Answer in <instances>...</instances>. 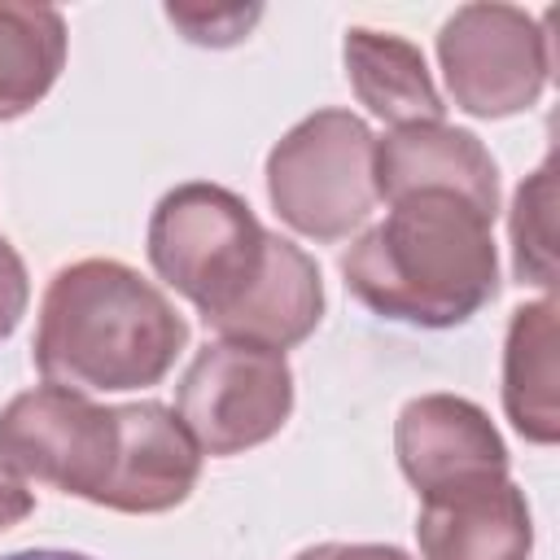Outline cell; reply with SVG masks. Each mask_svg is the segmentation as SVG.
Listing matches in <instances>:
<instances>
[{"label":"cell","instance_id":"cell-11","mask_svg":"<svg viewBox=\"0 0 560 560\" xmlns=\"http://www.w3.org/2000/svg\"><path fill=\"white\" fill-rule=\"evenodd\" d=\"M416 542L424 560H529L534 516L512 477L472 481L420 499Z\"/></svg>","mask_w":560,"mask_h":560},{"label":"cell","instance_id":"cell-1","mask_svg":"<svg viewBox=\"0 0 560 560\" xmlns=\"http://www.w3.org/2000/svg\"><path fill=\"white\" fill-rule=\"evenodd\" d=\"M490 223L451 192L389 201V214L341 254L346 289L381 319L455 328L499 293Z\"/></svg>","mask_w":560,"mask_h":560},{"label":"cell","instance_id":"cell-13","mask_svg":"<svg viewBox=\"0 0 560 560\" xmlns=\"http://www.w3.org/2000/svg\"><path fill=\"white\" fill-rule=\"evenodd\" d=\"M556 350H560L556 298L547 293L538 302L516 306L508 319V341H503V411L512 429L534 446H551L560 438Z\"/></svg>","mask_w":560,"mask_h":560},{"label":"cell","instance_id":"cell-3","mask_svg":"<svg viewBox=\"0 0 560 560\" xmlns=\"http://www.w3.org/2000/svg\"><path fill=\"white\" fill-rule=\"evenodd\" d=\"M276 232L228 188L192 179L171 188L149 219V262L210 328H219L262 280Z\"/></svg>","mask_w":560,"mask_h":560},{"label":"cell","instance_id":"cell-5","mask_svg":"<svg viewBox=\"0 0 560 560\" xmlns=\"http://www.w3.org/2000/svg\"><path fill=\"white\" fill-rule=\"evenodd\" d=\"M551 13L538 22L516 4H464L438 31L451 101L472 118L525 114L551 79Z\"/></svg>","mask_w":560,"mask_h":560},{"label":"cell","instance_id":"cell-10","mask_svg":"<svg viewBox=\"0 0 560 560\" xmlns=\"http://www.w3.org/2000/svg\"><path fill=\"white\" fill-rule=\"evenodd\" d=\"M372 175H376V197L402 201L411 192H451L494 219L499 210V166L490 149L446 122H416V127H394L385 140H376L372 153Z\"/></svg>","mask_w":560,"mask_h":560},{"label":"cell","instance_id":"cell-16","mask_svg":"<svg viewBox=\"0 0 560 560\" xmlns=\"http://www.w3.org/2000/svg\"><path fill=\"white\" fill-rule=\"evenodd\" d=\"M556 166L551 158L512 197V271L521 284L551 293L556 284Z\"/></svg>","mask_w":560,"mask_h":560},{"label":"cell","instance_id":"cell-7","mask_svg":"<svg viewBox=\"0 0 560 560\" xmlns=\"http://www.w3.org/2000/svg\"><path fill=\"white\" fill-rule=\"evenodd\" d=\"M118 451L114 407L61 385H35L0 411V468L22 481L96 499Z\"/></svg>","mask_w":560,"mask_h":560},{"label":"cell","instance_id":"cell-19","mask_svg":"<svg viewBox=\"0 0 560 560\" xmlns=\"http://www.w3.org/2000/svg\"><path fill=\"white\" fill-rule=\"evenodd\" d=\"M293 560H411V556L389 542H319L298 551Z\"/></svg>","mask_w":560,"mask_h":560},{"label":"cell","instance_id":"cell-12","mask_svg":"<svg viewBox=\"0 0 560 560\" xmlns=\"http://www.w3.org/2000/svg\"><path fill=\"white\" fill-rule=\"evenodd\" d=\"M319 319H324V280L315 258L289 236H276L262 280L214 332L223 341H245L284 354L289 346L306 341L319 328Z\"/></svg>","mask_w":560,"mask_h":560},{"label":"cell","instance_id":"cell-8","mask_svg":"<svg viewBox=\"0 0 560 560\" xmlns=\"http://www.w3.org/2000/svg\"><path fill=\"white\" fill-rule=\"evenodd\" d=\"M394 455L420 499L508 477V446L490 416L459 394H420L394 420Z\"/></svg>","mask_w":560,"mask_h":560},{"label":"cell","instance_id":"cell-2","mask_svg":"<svg viewBox=\"0 0 560 560\" xmlns=\"http://www.w3.org/2000/svg\"><path fill=\"white\" fill-rule=\"evenodd\" d=\"M188 346V319L171 298L118 258L61 267L39 302L35 368L74 394L158 385Z\"/></svg>","mask_w":560,"mask_h":560},{"label":"cell","instance_id":"cell-21","mask_svg":"<svg viewBox=\"0 0 560 560\" xmlns=\"http://www.w3.org/2000/svg\"><path fill=\"white\" fill-rule=\"evenodd\" d=\"M4 560H92L83 551H61V547H31V551H13Z\"/></svg>","mask_w":560,"mask_h":560},{"label":"cell","instance_id":"cell-15","mask_svg":"<svg viewBox=\"0 0 560 560\" xmlns=\"http://www.w3.org/2000/svg\"><path fill=\"white\" fill-rule=\"evenodd\" d=\"M66 66V18L48 4L0 0V122L31 114Z\"/></svg>","mask_w":560,"mask_h":560},{"label":"cell","instance_id":"cell-18","mask_svg":"<svg viewBox=\"0 0 560 560\" xmlns=\"http://www.w3.org/2000/svg\"><path fill=\"white\" fill-rule=\"evenodd\" d=\"M31 302V280H26V262L22 254L0 236V341L22 324Z\"/></svg>","mask_w":560,"mask_h":560},{"label":"cell","instance_id":"cell-4","mask_svg":"<svg viewBox=\"0 0 560 560\" xmlns=\"http://www.w3.org/2000/svg\"><path fill=\"white\" fill-rule=\"evenodd\" d=\"M376 136L350 109H315L267 153V197L276 214L311 236L341 241L372 219Z\"/></svg>","mask_w":560,"mask_h":560},{"label":"cell","instance_id":"cell-20","mask_svg":"<svg viewBox=\"0 0 560 560\" xmlns=\"http://www.w3.org/2000/svg\"><path fill=\"white\" fill-rule=\"evenodd\" d=\"M35 512V494L26 490L22 477H13L9 468H0V534L13 529L18 521H26Z\"/></svg>","mask_w":560,"mask_h":560},{"label":"cell","instance_id":"cell-6","mask_svg":"<svg viewBox=\"0 0 560 560\" xmlns=\"http://www.w3.org/2000/svg\"><path fill=\"white\" fill-rule=\"evenodd\" d=\"M293 411V372L280 350L206 341L179 381V420L201 455H245L271 442Z\"/></svg>","mask_w":560,"mask_h":560},{"label":"cell","instance_id":"cell-9","mask_svg":"<svg viewBox=\"0 0 560 560\" xmlns=\"http://www.w3.org/2000/svg\"><path fill=\"white\" fill-rule=\"evenodd\" d=\"M114 420L118 451L92 503L127 516H158L179 508L201 477V446L184 420L162 402H122L114 407Z\"/></svg>","mask_w":560,"mask_h":560},{"label":"cell","instance_id":"cell-14","mask_svg":"<svg viewBox=\"0 0 560 560\" xmlns=\"http://www.w3.org/2000/svg\"><path fill=\"white\" fill-rule=\"evenodd\" d=\"M346 79L368 105V114L385 118L389 127H416V122H442V92L424 66V52L389 31L350 26L346 44Z\"/></svg>","mask_w":560,"mask_h":560},{"label":"cell","instance_id":"cell-17","mask_svg":"<svg viewBox=\"0 0 560 560\" xmlns=\"http://www.w3.org/2000/svg\"><path fill=\"white\" fill-rule=\"evenodd\" d=\"M258 4H166V22L201 48H232L258 26Z\"/></svg>","mask_w":560,"mask_h":560}]
</instances>
